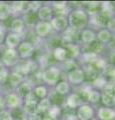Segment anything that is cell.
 I'll return each instance as SVG.
<instances>
[{
    "label": "cell",
    "mask_w": 115,
    "mask_h": 120,
    "mask_svg": "<svg viewBox=\"0 0 115 120\" xmlns=\"http://www.w3.org/2000/svg\"><path fill=\"white\" fill-rule=\"evenodd\" d=\"M37 104H38V99L34 96V94L32 92L30 95L27 96L23 100V106H22V108H23L25 114L30 116V115H34L38 113Z\"/></svg>",
    "instance_id": "cell-10"
},
{
    "label": "cell",
    "mask_w": 115,
    "mask_h": 120,
    "mask_svg": "<svg viewBox=\"0 0 115 120\" xmlns=\"http://www.w3.org/2000/svg\"><path fill=\"white\" fill-rule=\"evenodd\" d=\"M51 105L52 104H51V101L48 97L38 100V104H37V110H38V113H44V114L47 113V111L49 110Z\"/></svg>",
    "instance_id": "cell-31"
},
{
    "label": "cell",
    "mask_w": 115,
    "mask_h": 120,
    "mask_svg": "<svg viewBox=\"0 0 115 120\" xmlns=\"http://www.w3.org/2000/svg\"><path fill=\"white\" fill-rule=\"evenodd\" d=\"M106 49H108L110 52H115V34L112 35L110 42L106 45Z\"/></svg>",
    "instance_id": "cell-38"
},
{
    "label": "cell",
    "mask_w": 115,
    "mask_h": 120,
    "mask_svg": "<svg viewBox=\"0 0 115 120\" xmlns=\"http://www.w3.org/2000/svg\"><path fill=\"white\" fill-rule=\"evenodd\" d=\"M33 87L34 86L32 85L31 82H29V81H25L23 80L21 82V83L17 86V87L15 88L16 90V94L21 97L22 99H25L27 96H29L31 94V93L33 92Z\"/></svg>",
    "instance_id": "cell-15"
},
{
    "label": "cell",
    "mask_w": 115,
    "mask_h": 120,
    "mask_svg": "<svg viewBox=\"0 0 115 120\" xmlns=\"http://www.w3.org/2000/svg\"><path fill=\"white\" fill-rule=\"evenodd\" d=\"M100 102L102 103V106L114 108L115 107V95H112V94L107 93L105 91H101Z\"/></svg>",
    "instance_id": "cell-25"
},
{
    "label": "cell",
    "mask_w": 115,
    "mask_h": 120,
    "mask_svg": "<svg viewBox=\"0 0 115 120\" xmlns=\"http://www.w3.org/2000/svg\"><path fill=\"white\" fill-rule=\"evenodd\" d=\"M33 29H34V35L40 39L46 38L53 33L50 22L47 21H38Z\"/></svg>",
    "instance_id": "cell-8"
},
{
    "label": "cell",
    "mask_w": 115,
    "mask_h": 120,
    "mask_svg": "<svg viewBox=\"0 0 115 120\" xmlns=\"http://www.w3.org/2000/svg\"><path fill=\"white\" fill-rule=\"evenodd\" d=\"M62 109H63L62 107L57 106V105H51V107L49 108V110L47 111L46 114L54 120H60V117L63 114Z\"/></svg>",
    "instance_id": "cell-30"
},
{
    "label": "cell",
    "mask_w": 115,
    "mask_h": 120,
    "mask_svg": "<svg viewBox=\"0 0 115 120\" xmlns=\"http://www.w3.org/2000/svg\"><path fill=\"white\" fill-rule=\"evenodd\" d=\"M51 52H52V53H51L52 57L56 60L58 63H61L64 61V60L68 59L67 58V51H66V49L63 46L55 48V49H53Z\"/></svg>",
    "instance_id": "cell-26"
},
{
    "label": "cell",
    "mask_w": 115,
    "mask_h": 120,
    "mask_svg": "<svg viewBox=\"0 0 115 120\" xmlns=\"http://www.w3.org/2000/svg\"><path fill=\"white\" fill-rule=\"evenodd\" d=\"M12 15L11 7L8 3L0 2V21H5Z\"/></svg>",
    "instance_id": "cell-28"
},
{
    "label": "cell",
    "mask_w": 115,
    "mask_h": 120,
    "mask_svg": "<svg viewBox=\"0 0 115 120\" xmlns=\"http://www.w3.org/2000/svg\"><path fill=\"white\" fill-rule=\"evenodd\" d=\"M79 40L80 43H82L83 45H87L94 42V41H96V31L89 27L81 30L79 32Z\"/></svg>",
    "instance_id": "cell-14"
},
{
    "label": "cell",
    "mask_w": 115,
    "mask_h": 120,
    "mask_svg": "<svg viewBox=\"0 0 115 120\" xmlns=\"http://www.w3.org/2000/svg\"><path fill=\"white\" fill-rule=\"evenodd\" d=\"M62 77V72L59 69L58 65H49L47 66L45 69L41 71V81L42 84L48 86V87L54 88L59 81L61 80Z\"/></svg>",
    "instance_id": "cell-2"
},
{
    "label": "cell",
    "mask_w": 115,
    "mask_h": 120,
    "mask_svg": "<svg viewBox=\"0 0 115 120\" xmlns=\"http://www.w3.org/2000/svg\"><path fill=\"white\" fill-rule=\"evenodd\" d=\"M9 28H10V32H13V33H16V34L22 35L23 34V32L25 31L24 21L22 20L21 17H15L14 19L11 20Z\"/></svg>",
    "instance_id": "cell-19"
},
{
    "label": "cell",
    "mask_w": 115,
    "mask_h": 120,
    "mask_svg": "<svg viewBox=\"0 0 115 120\" xmlns=\"http://www.w3.org/2000/svg\"><path fill=\"white\" fill-rule=\"evenodd\" d=\"M89 18H90L89 15L82 7H77V8L71 9L67 16L69 28L80 32L81 30L88 27Z\"/></svg>",
    "instance_id": "cell-1"
},
{
    "label": "cell",
    "mask_w": 115,
    "mask_h": 120,
    "mask_svg": "<svg viewBox=\"0 0 115 120\" xmlns=\"http://www.w3.org/2000/svg\"><path fill=\"white\" fill-rule=\"evenodd\" d=\"M58 67H59V69H60L61 72H65L66 74H67V73L70 72V71L78 68L79 62L76 61V60H74V59H66L63 62L59 63Z\"/></svg>",
    "instance_id": "cell-20"
},
{
    "label": "cell",
    "mask_w": 115,
    "mask_h": 120,
    "mask_svg": "<svg viewBox=\"0 0 115 120\" xmlns=\"http://www.w3.org/2000/svg\"><path fill=\"white\" fill-rule=\"evenodd\" d=\"M4 103H5V106L7 108H9V110H11V109H14V108L22 107L23 99L18 96L15 92H11L6 94V96L4 97Z\"/></svg>",
    "instance_id": "cell-11"
},
{
    "label": "cell",
    "mask_w": 115,
    "mask_h": 120,
    "mask_svg": "<svg viewBox=\"0 0 115 120\" xmlns=\"http://www.w3.org/2000/svg\"><path fill=\"white\" fill-rule=\"evenodd\" d=\"M53 90L58 95L66 97L68 94L71 93V85H70L65 79H61L56 85L54 86Z\"/></svg>",
    "instance_id": "cell-18"
},
{
    "label": "cell",
    "mask_w": 115,
    "mask_h": 120,
    "mask_svg": "<svg viewBox=\"0 0 115 120\" xmlns=\"http://www.w3.org/2000/svg\"><path fill=\"white\" fill-rule=\"evenodd\" d=\"M67 51V58L78 60L81 53H82V47L78 43H66L62 45Z\"/></svg>",
    "instance_id": "cell-13"
},
{
    "label": "cell",
    "mask_w": 115,
    "mask_h": 120,
    "mask_svg": "<svg viewBox=\"0 0 115 120\" xmlns=\"http://www.w3.org/2000/svg\"><path fill=\"white\" fill-rule=\"evenodd\" d=\"M1 62L3 65L12 67L16 66L18 63L20 62V57L18 55V52L16 49H10V48H6L4 49L1 56Z\"/></svg>",
    "instance_id": "cell-7"
},
{
    "label": "cell",
    "mask_w": 115,
    "mask_h": 120,
    "mask_svg": "<svg viewBox=\"0 0 115 120\" xmlns=\"http://www.w3.org/2000/svg\"><path fill=\"white\" fill-rule=\"evenodd\" d=\"M106 29L108 30L110 33L112 34H115V16L111 17L110 19L107 22V25H106Z\"/></svg>",
    "instance_id": "cell-33"
},
{
    "label": "cell",
    "mask_w": 115,
    "mask_h": 120,
    "mask_svg": "<svg viewBox=\"0 0 115 120\" xmlns=\"http://www.w3.org/2000/svg\"><path fill=\"white\" fill-rule=\"evenodd\" d=\"M6 37V26L0 23V44L3 43Z\"/></svg>",
    "instance_id": "cell-37"
},
{
    "label": "cell",
    "mask_w": 115,
    "mask_h": 120,
    "mask_svg": "<svg viewBox=\"0 0 115 120\" xmlns=\"http://www.w3.org/2000/svg\"><path fill=\"white\" fill-rule=\"evenodd\" d=\"M93 120H98V119H96V118H94V119H93Z\"/></svg>",
    "instance_id": "cell-42"
},
{
    "label": "cell",
    "mask_w": 115,
    "mask_h": 120,
    "mask_svg": "<svg viewBox=\"0 0 115 120\" xmlns=\"http://www.w3.org/2000/svg\"><path fill=\"white\" fill-rule=\"evenodd\" d=\"M61 120H62V119H61Z\"/></svg>",
    "instance_id": "cell-43"
},
{
    "label": "cell",
    "mask_w": 115,
    "mask_h": 120,
    "mask_svg": "<svg viewBox=\"0 0 115 120\" xmlns=\"http://www.w3.org/2000/svg\"><path fill=\"white\" fill-rule=\"evenodd\" d=\"M35 45L31 41L23 40L17 47V52L20 59L22 60H28L30 59L35 53Z\"/></svg>",
    "instance_id": "cell-5"
},
{
    "label": "cell",
    "mask_w": 115,
    "mask_h": 120,
    "mask_svg": "<svg viewBox=\"0 0 115 120\" xmlns=\"http://www.w3.org/2000/svg\"><path fill=\"white\" fill-rule=\"evenodd\" d=\"M22 120H29V119H28V117H25L24 119H22Z\"/></svg>",
    "instance_id": "cell-41"
},
{
    "label": "cell",
    "mask_w": 115,
    "mask_h": 120,
    "mask_svg": "<svg viewBox=\"0 0 115 120\" xmlns=\"http://www.w3.org/2000/svg\"><path fill=\"white\" fill-rule=\"evenodd\" d=\"M42 5H43V3L40 1H31V2H29V10L37 12Z\"/></svg>",
    "instance_id": "cell-34"
},
{
    "label": "cell",
    "mask_w": 115,
    "mask_h": 120,
    "mask_svg": "<svg viewBox=\"0 0 115 120\" xmlns=\"http://www.w3.org/2000/svg\"><path fill=\"white\" fill-rule=\"evenodd\" d=\"M4 107H5V103H4V98L0 95V111L1 110H4Z\"/></svg>",
    "instance_id": "cell-40"
},
{
    "label": "cell",
    "mask_w": 115,
    "mask_h": 120,
    "mask_svg": "<svg viewBox=\"0 0 115 120\" xmlns=\"http://www.w3.org/2000/svg\"><path fill=\"white\" fill-rule=\"evenodd\" d=\"M66 81L71 86H81L85 83V74L81 67L70 71L66 74Z\"/></svg>",
    "instance_id": "cell-6"
},
{
    "label": "cell",
    "mask_w": 115,
    "mask_h": 120,
    "mask_svg": "<svg viewBox=\"0 0 115 120\" xmlns=\"http://www.w3.org/2000/svg\"><path fill=\"white\" fill-rule=\"evenodd\" d=\"M0 120H13L9 110H1L0 111Z\"/></svg>",
    "instance_id": "cell-36"
},
{
    "label": "cell",
    "mask_w": 115,
    "mask_h": 120,
    "mask_svg": "<svg viewBox=\"0 0 115 120\" xmlns=\"http://www.w3.org/2000/svg\"><path fill=\"white\" fill-rule=\"evenodd\" d=\"M50 24L52 27V31L55 34H62L68 29V20L66 16H62V15H54L53 18L50 20Z\"/></svg>",
    "instance_id": "cell-4"
},
{
    "label": "cell",
    "mask_w": 115,
    "mask_h": 120,
    "mask_svg": "<svg viewBox=\"0 0 115 120\" xmlns=\"http://www.w3.org/2000/svg\"><path fill=\"white\" fill-rule=\"evenodd\" d=\"M22 41H23L22 35L13 32H9L5 37V44L7 48H10V49H17V47Z\"/></svg>",
    "instance_id": "cell-16"
},
{
    "label": "cell",
    "mask_w": 115,
    "mask_h": 120,
    "mask_svg": "<svg viewBox=\"0 0 115 120\" xmlns=\"http://www.w3.org/2000/svg\"><path fill=\"white\" fill-rule=\"evenodd\" d=\"M8 76H9V73L6 68H3L0 70V84L5 83L6 80H8Z\"/></svg>",
    "instance_id": "cell-35"
},
{
    "label": "cell",
    "mask_w": 115,
    "mask_h": 120,
    "mask_svg": "<svg viewBox=\"0 0 115 120\" xmlns=\"http://www.w3.org/2000/svg\"><path fill=\"white\" fill-rule=\"evenodd\" d=\"M22 20L24 21L25 26H28L30 28H34V26L36 25V23L39 21L38 16H37V12H34V11H30L29 10L28 12H26L25 14L22 15Z\"/></svg>",
    "instance_id": "cell-21"
},
{
    "label": "cell",
    "mask_w": 115,
    "mask_h": 120,
    "mask_svg": "<svg viewBox=\"0 0 115 120\" xmlns=\"http://www.w3.org/2000/svg\"><path fill=\"white\" fill-rule=\"evenodd\" d=\"M37 16H38L39 21L50 22V20L53 18L54 14L49 4H43L39 8V10L37 11Z\"/></svg>",
    "instance_id": "cell-17"
},
{
    "label": "cell",
    "mask_w": 115,
    "mask_h": 120,
    "mask_svg": "<svg viewBox=\"0 0 115 120\" xmlns=\"http://www.w3.org/2000/svg\"><path fill=\"white\" fill-rule=\"evenodd\" d=\"M95 118L98 120H115V109L105 106L96 108Z\"/></svg>",
    "instance_id": "cell-12"
},
{
    "label": "cell",
    "mask_w": 115,
    "mask_h": 120,
    "mask_svg": "<svg viewBox=\"0 0 115 120\" xmlns=\"http://www.w3.org/2000/svg\"><path fill=\"white\" fill-rule=\"evenodd\" d=\"M8 81H9V84H10L11 87L15 89L17 86L19 85L22 81H23V77H22L19 73H17V72H15V71H13L12 73L9 74Z\"/></svg>",
    "instance_id": "cell-32"
},
{
    "label": "cell",
    "mask_w": 115,
    "mask_h": 120,
    "mask_svg": "<svg viewBox=\"0 0 115 120\" xmlns=\"http://www.w3.org/2000/svg\"><path fill=\"white\" fill-rule=\"evenodd\" d=\"M107 83H108V82H107V80L105 79V77L100 74L91 82L90 85L93 89H96V90H98V91H103V89L105 88Z\"/></svg>",
    "instance_id": "cell-27"
},
{
    "label": "cell",
    "mask_w": 115,
    "mask_h": 120,
    "mask_svg": "<svg viewBox=\"0 0 115 120\" xmlns=\"http://www.w3.org/2000/svg\"><path fill=\"white\" fill-rule=\"evenodd\" d=\"M108 64H109V63H108V60H107V58L104 57L103 55H99L97 57V59H96L95 61L91 64V66L93 67V68L97 71L99 74H101L103 71H104V69L106 68Z\"/></svg>",
    "instance_id": "cell-24"
},
{
    "label": "cell",
    "mask_w": 115,
    "mask_h": 120,
    "mask_svg": "<svg viewBox=\"0 0 115 120\" xmlns=\"http://www.w3.org/2000/svg\"><path fill=\"white\" fill-rule=\"evenodd\" d=\"M96 108L88 103H83L75 110L78 120H93L95 118Z\"/></svg>",
    "instance_id": "cell-3"
},
{
    "label": "cell",
    "mask_w": 115,
    "mask_h": 120,
    "mask_svg": "<svg viewBox=\"0 0 115 120\" xmlns=\"http://www.w3.org/2000/svg\"><path fill=\"white\" fill-rule=\"evenodd\" d=\"M101 75L105 77L108 83L115 84V67L111 66L110 64L107 65V67L104 69V71L101 73Z\"/></svg>",
    "instance_id": "cell-29"
},
{
    "label": "cell",
    "mask_w": 115,
    "mask_h": 120,
    "mask_svg": "<svg viewBox=\"0 0 115 120\" xmlns=\"http://www.w3.org/2000/svg\"><path fill=\"white\" fill-rule=\"evenodd\" d=\"M83 103H85L84 100L78 92H71L65 97V103L63 108L66 107L70 110H76Z\"/></svg>",
    "instance_id": "cell-9"
},
{
    "label": "cell",
    "mask_w": 115,
    "mask_h": 120,
    "mask_svg": "<svg viewBox=\"0 0 115 120\" xmlns=\"http://www.w3.org/2000/svg\"><path fill=\"white\" fill-rule=\"evenodd\" d=\"M107 60H108V63L111 66L115 67V52H109Z\"/></svg>",
    "instance_id": "cell-39"
},
{
    "label": "cell",
    "mask_w": 115,
    "mask_h": 120,
    "mask_svg": "<svg viewBox=\"0 0 115 120\" xmlns=\"http://www.w3.org/2000/svg\"><path fill=\"white\" fill-rule=\"evenodd\" d=\"M49 93H50L49 87L44 84H38L33 87V94H34V96L38 100L48 97Z\"/></svg>",
    "instance_id": "cell-23"
},
{
    "label": "cell",
    "mask_w": 115,
    "mask_h": 120,
    "mask_svg": "<svg viewBox=\"0 0 115 120\" xmlns=\"http://www.w3.org/2000/svg\"><path fill=\"white\" fill-rule=\"evenodd\" d=\"M112 33H110L106 28H101L96 31V40L103 45H106L110 42L112 38Z\"/></svg>",
    "instance_id": "cell-22"
}]
</instances>
